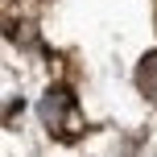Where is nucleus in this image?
<instances>
[{"label":"nucleus","instance_id":"1","mask_svg":"<svg viewBox=\"0 0 157 157\" xmlns=\"http://www.w3.org/2000/svg\"><path fill=\"white\" fill-rule=\"evenodd\" d=\"M41 116H46V124L54 128L58 136H71V124L78 128V108H75L71 91H62V87L46 95V103H41Z\"/></svg>","mask_w":157,"mask_h":157},{"label":"nucleus","instance_id":"2","mask_svg":"<svg viewBox=\"0 0 157 157\" xmlns=\"http://www.w3.org/2000/svg\"><path fill=\"white\" fill-rule=\"evenodd\" d=\"M136 87H141L145 99H153V103H157V50L141 58V66H136Z\"/></svg>","mask_w":157,"mask_h":157}]
</instances>
